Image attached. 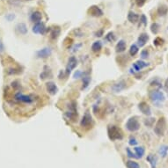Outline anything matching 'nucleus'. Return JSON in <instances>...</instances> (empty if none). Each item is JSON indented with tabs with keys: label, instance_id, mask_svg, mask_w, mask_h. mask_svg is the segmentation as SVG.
I'll return each mask as SVG.
<instances>
[{
	"label": "nucleus",
	"instance_id": "obj_1",
	"mask_svg": "<svg viewBox=\"0 0 168 168\" xmlns=\"http://www.w3.org/2000/svg\"><path fill=\"white\" fill-rule=\"evenodd\" d=\"M108 134L109 139L112 141L122 140L123 138V133L121 130V128L114 125H109L108 127Z\"/></svg>",
	"mask_w": 168,
	"mask_h": 168
},
{
	"label": "nucleus",
	"instance_id": "obj_2",
	"mask_svg": "<svg viewBox=\"0 0 168 168\" xmlns=\"http://www.w3.org/2000/svg\"><path fill=\"white\" fill-rule=\"evenodd\" d=\"M165 128H166L165 119L164 117H161V118L159 119V121L157 122L156 125H155V127H154V132H155V134H156L157 136H162L165 134Z\"/></svg>",
	"mask_w": 168,
	"mask_h": 168
},
{
	"label": "nucleus",
	"instance_id": "obj_3",
	"mask_svg": "<svg viewBox=\"0 0 168 168\" xmlns=\"http://www.w3.org/2000/svg\"><path fill=\"white\" fill-rule=\"evenodd\" d=\"M126 128L130 132L137 131L140 128V123L136 117H130L125 124Z\"/></svg>",
	"mask_w": 168,
	"mask_h": 168
},
{
	"label": "nucleus",
	"instance_id": "obj_4",
	"mask_svg": "<svg viewBox=\"0 0 168 168\" xmlns=\"http://www.w3.org/2000/svg\"><path fill=\"white\" fill-rule=\"evenodd\" d=\"M93 121L92 115H91V114H90V112L87 110L85 113L83 118L80 122V125H81V127H83L85 128H90L93 125Z\"/></svg>",
	"mask_w": 168,
	"mask_h": 168
},
{
	"label": "nucleus",
	"instance_id": "obj_5",
	"mask_svg": "<svg viewBox=\"0 0 168 168\" xmlns=\"http://www.w3.org/2000/svg\"><path fill=\"white\" fill-rule=\"evenodd\" d=\"M149 98L151 99V101H153L155 103H160V102L165 101V94L162 92H160V91H152V92H150Z\"/></svg>",
	"mask_w": 168,
	"mask_h": 168
},
{
	"label": "nucleus",
	"instance_id": "obj_6",
	"mask_svg": "<svg viewBox=\"0 0 168 168\" xmlns=\"http://www.w3.org/2000/svg\"><path fill=\"white\" fill-rule=\"evenodd\" d=\"M65 116L71 121H75L77 118V108H76V102L72 101L71 105L70 106V111L65 113Z\"/></svg>",
	"mask_w": 168,
	"mask_h": 168
},
{
	"label": "nucleus",
	"instance_id": "obj_7",
	"mask_svg": "<svg viewBox=\"0 0 168 168\" xmlns=\"http://www.w3.org/2000/svg\"><path fill=\"white\" fill-rule=\"evenodd\" d=\"M51 54H52V48L47 47V48H43L39 51H37L36 56H37L38 58L45 59V58L49 57L51 56Z\"/></svg>",
	"mask_w": 168,
	"mask_h": 168
},
{
	"label": "nucleus",
	"instance_id": "obj_8",
	"mask_svg": "<svg viewBox=\"0 0 168 168\" xmlns=\"http://www.w3.org/2000/svg\"><path fill=\"white\" fill-rule=\"evenodd\" d=\"M77 65V60L75 56H71L69 58L68 60V63H67V66H66V70H65V74L66 76L70 75L71 71L73 69L76 68V66Z\"/></svg>",
	"mask_w": 168,
	"mask_h": 168
},
{
	"label": "nucleus",
	"instance_id": "obj_9",
	"mask_svg": "<svg viewBox=\"0 0 168 168\" xmlns=\"http://www.w3.org/2000/svg\"><path fill=\"white\" fill-rule=\"evenodd\" d=\"M33 33L34 34H44L48 29L47 28L45 27V25L44 23L42 22H38V23H35L34 26L33 27V29H32Z\"/></svg>",
	"mask_w": 168,
	"mask_h": 168
},
{
	"label": "nucleus",
	"instance_id": "obj_10",
	"mask_svg": "<svg viewBox=\"0 0 168 168\" xmlns=\"http://www.w3.org/2000/svg\"><path fill=\"white\" fill-rule=\"evenodd\" d=\"M88 13L93 17H101L103 16V11L98 5H92L88 9Z\"/></svg>",
	"mask_w": 168,
	"mask_h": 168
},
{
	"label": "nucleus",
	"instance_id": "obj_11",
	"mask_svg": "<svg viewBox=\"0 0 168 168\" xmlns=\"http://www.w3.org/2000/svg\"><path fill=\"white\" fill-rule=\"evenodd\" d=\"M138 108L139 110L141 111V113H143L144 114L147 115V116H150L151 115V107L147 104L146 102L144 101H142L138 104Z\"/></svg>",
	"mask_w": 168,
	"mask_h": 168
},
{
	"label": "nucleus",
	"instance_id": "obj_12",
	"mask_svg": "<svg viewBox=\"0 0 168 168\" xmlns=\"http://www.w3.org/2000/svg\"><path fill=\"white\" fill-rule=\"evenodd\" d=\"M126 88V82L124 80H121L117 83L114 84L111 86V89L114 93H120Z\"/></svg>",
	"mask_w": 168,
	"mask_h": 168
},
{
	"label": "nucleus",
	"instance_id": "obj_13",
	"mask_svg": "<svg viewBox=\"0 0 168 168\" xmlns=\"http://www.w3.org/2000/svg\"><path fill=\"white\" fill-rule=\"evenodd\" d=\"M15 99L19 101H21V102H24V103H32L34 101V99L33 97L29 96V95H26V94H23L21 93H16L15 95Z\"/></svg>",
	"mask_w": 168,
	"mask_h": 168
},
{
	"label": "nucleus",
	"instance_id": "obj_14",
	"mask_svg": "<svg viewBox=\"0 0 168 168\" xmlns=\"http://www.w3.org/2000/svg\"><path fill=\"white\" fill-rule=\"evenodd\" d=\"M46 88H47V91L49 94L51 95H55L58 92V88L56 86V85L54 83V82H48L46 84Z\"/></svg>",
	"mask_w": 168,
	"mask_h": 168
},
{
	"label": "nucleus",
	"instance_id": "obj_15",
	"mask_svg": "<svg viewBox=\"0 0 168 168\" xmlns=\"http://www.w3.org/2000/svg\"><path fill=\"white\" fill-rule=\"evenodd\" d=\"M149 65H150V63L145 62L142 61V60H138V61H136V62L133 63L132 68H133L135 71H140L142 69H144V68L149 66Z\"/></svg>",
	"mask_w": 168,
	"mask_h": 168
},
{
	"label": "nucleus",
	"instance_id": "obj_16",
	"mask_svg": "<svg viewBox=\"0 0 168 168\" xmlns=\"http://www.w3.org/2000/svg\"><path fill=\"white\" fill-rule=\"evenodd\" d=\"M148 40H149V35H148L147 34H145V33L141 34L139 35L138 39H137L138 45H139L140 47H144V46L147 43Z\"/></svg>",
	"mask_w": 168,
	"mask_h": 168
},
{
	"label": "nucleus",
	"instance_id": "obj_17",
	"mask_svg": "<svg viewBox=\"0 0 168 168\" xmlns=\"http://www.w3.org/2000/svg\"><path fill=\"white\" fill-rule=\"evenodd\" d=\"M126 42L125 41L123 40H121L117 42V44H116L115 46V50H116V52L117 53H122L124 52V51L126 50Z\"/></svg>",
	"mask_w": 168,
	"mask_h": 168
},
{
	"label": "nucleus",
	"instance_id": "obj_18",
	"mask_svg": "<svg viewBox=\"0 0 168 168\" xmlns=\"http://www.w3.org/2000/svg\"><path fill=\"white\" fill-rule=\"evenodd\" d=\"M42 19V12L39 11H34L32 13V15H31V20L34 23L41 22Z\"/></svg>",
	"mask_w": 168,
	"mask_h": 168
},
{
	"label": "nucleus",
	"instance_id": "obj_19",
	"mask_svg": "<svg viewBox=\"0 0 168 168\" xmlns=\"http://www.w3.org/2000/svg\"><path fill=\"white\" fill-rule=\"evenodd\" d=\"M16 30L20 34H26L28 33V27L25 23H19L16 26Z\"/></svg>",
	"mask_w": 168,
	"mask_h": 168
},
{
	"label": "nucleus",
	"instance_id": "obj_20",
	"mask_svg": "<svg viewBox=\"0 0 168 168\" xmlns=\"http://www.w3.org/2000/svg\"><path fill=\"white\" fill-rule=\"evenodd\" d=\"M139 19L138 14H136L134 11H130L128 14V20L131 22V23H136Z\"/></svg>",
	"mask_w": 168,
	"mask_h": 168
},
{
	"label": "nucleus",
	"instance_id": "obj_21",
	"mask_svg": "<svg viewBox=\"0 0 168 168\" xmlns=\"http://www.w3.org/2000/svg\"><path fill=\"white\" fill-rule=\"evenodd\" d=\"M40 77H41L42 79H48V77H52V73H51L50 69L48 66H44V70L41 73Z\"/></svg>",
	"mask_w": 168,
	"mask_h": 168
},
{
	"label": "nucleus",
	"instance_id": "obj_22",
	"mask_svg": "<svg viewBox=\"0 0 168 168\" xmlns=\"http://www.w3.org/2000/svg\"><path fill=\"white\" fill-rule=\"evenodd\" d=\"M61 34V29L59 27H56L55 28H53L52 30H51V33H50V38L52 39V40H56V39H57L59 37Z\"/></svg>",
	"mask_w": 168,
	"mask_h": 168
},
{
	"label": "nucleus",
	"instance_id": "obj_23",
	"mask_svg": "<svg viewBox=\"0 0 168 168\" xmlns=\"http://www.w3.org/2000/svg\"><path fill=\"white\" fill-rule=\"evenodd\" d=\"M102 48V43L100 41H97V42H94L92 45V51L93 52H99Z\"/></svg>",
	"mask_w": 168,
	"mask_h": 168
},
{
	"label": "nucleus",
	"instance_id": "obj_24",
	"mask_svg": "<svg viewBox=\"0 0 168 168\" xmlns=\"http://www.w3.org/2000/svg\"><path fill=\"white\" fill-rule=\"evenodd\" d=\"M134 150H135V152H136L137 159H141L144 155L145 150H144V147H135Z\"/></svg>",
	"mask_w": 168,
	"mask_h": 168
},
{
	"label": "nucleus",
	"instance_id": "obj_25",
	"mask_svg": "<svg viewBox=\"0 0 168 168\" xmlns=\"http://www.w3.org/2000/svg\"><path fill=\"white\" fill-rule=\"evenodd\" d=\"M168 12V7L166 5H160L158 8V14L159 16H165Z\"/></svg>",
	"mask_w": 168,
	"mask_h": 168
},
{
	"label": "nucleus",
	"instance_id": "obj_26",
	"mask_svg": "<svg viewBox=\"0 0 168 168\" xmlns=\"http://www.w3.org/2000/svg\"><path fill=\"white\" fill-rule=\"evenodd\" d=\"M159 28H160V25L156 23V22L152 23L151 26V31L154 34H157L159 32Z\"/></svg>",
	"mask_w": 168,
	"mask_h": 168
},
{
	"label": "nucleus",
	"instance_id": "obj_27",
	"mask_svg": "<svg viewBox=\"0 0 168 168\" xmlns=\"http://www.w3.org/2000/svg\"><path fill=\"white\" fill-rule=\"evenodd\" d=\"M90 82H91V77L89 76H85L83 77V85L81 87V90L86 89L88 87V85H90Z\"/></svg>",
	"mask_w": 168,
	"mask_h": 168
},
{
	"label": "nucleus",
	"instance_id": "obj_28",
	"mask_svg": "<svg viewBox=\"0 0 168 168\" xmlns=\"http://www.w3.org/2000/svg\"><path fill=\"white\" fill-rule=\"evenodd\" d=\"M167 152H168V146L167 145H162L159 150V153L161 155L163 158H165L166 155H167Z\"/></svg>",
	"mask_w": 168,
	"mask_h": 168
},
{
	"label": "nucleus",
	"instance_id": "obj_29",
	"mask_svg": "<svg viewBox=\"0 0 168 168\" xmlns=\"http://www.w3.org/2000/svg\"><path fill=\"white\" fill-rule=\"evenodd\" d=\"M147 161L151 165V168H156V158H155L153 155H149L147 157Z\"/></svg>",
	"mask_w": 168,
	"mask_h": 168
},
{
	"label": "nucleus",
	"instance_id": "obj_30",
	"mask_svg": "<svg viewBox=\"0 0 168 168\" xmlns=\"http://www.w3.org/2000/svg\"><path fill=\"white\" fill-rule=\"evenodd\" d=\"M138 50H139V48H138V47L136 44L131 45L130 46V56H135L138 53Z\"/></svg>",
	"mask_w": 168,
	"mask_h": 168
},
{
	"label": "nucleus",
	"instance_id": "obj_31",
	"mask_svg": "<svg viewBox=\"0 0 168 168\" xmlns=\"http://www.w3.org/2000/svg\"><path fill=\"white\" fill-rule=\"evenodd\" d=\"M126 165H127L128 168H140L139 164L135 162V161H132V160H128L126 163Z\"/></svg>",
	"mask_w": 168,
	"mask_h": 168
},
{
	"label": "nucleus",
	"instance_id": "obj_32",
	"mask_svg": "<svg viewBox=\"0 0 168 168\" xmlns=\"http://www.w3.org/2000/svg\"><path fill=\"white\" fill-rule=\"evenodd\" d=\"M164 42H165V41L163 40V39H162L161 37H157V38L153 41V44H154L155 46H157V47L163 45Z\"/></svg>",
	"mask_w": 168,
	"mask_h": 168
},
{
	"label": "nucleus",
	"instance_id": "obj_33",
	"mask_svg": "<svg viewBox=\"0 0 168 168\" xmlns=\"http://www.w3.org/2000/svg\"><path fill=\"white\" fill-rule=\"evenodd\" d=\"M106 40H107L108 42H114V41L115 40V35H114V34L113 32H109V33L106 35Z\"/></svg>",
	"mask_w": 168,
	"mask_h": 168
},
{
	"label": "nucleus",
	"instance_id": "obj_34",
	"mask_svg": "<svg viewBox=\"0 0 168 168\" xmlns=\"http://www.w3.org/2000/svg\"><path fill=\"white\" fill-rule=\"evenodd\" d=\"M19 72H20V71H19V70H17L15 68H10L7 71V73L9 75H15V74H19Z\"/></svg>",
	"mask_w": 168,
	"mask_h": 168
},
{
	"label": "nucleus",
	"instance_id": "obj_35",
	"mask_svg": "<svg viewBox=\"0 0 168 168\" xmlns=\"http://www.w3.org/2000/svg\"><path fill=\"white\" fill-rule=\"evenodd\" d=\"M83 72L81 71H75V73L73 74V79H80V77H82V76H83Z\"/></svg>",
	"mask_w": 168,
	"mask_h": 168
},
{
	"label": "nucleus",
	"instance_id": "obj_36",
	"mask_svg": "<svg viewBox=\"0 0 168 168\" xmlns=\"http://www.w3.org/2000/svg\"><path fill=\"white\" fill-rule=\"evenodd\" d=\"M154 122H155V119H154V118L147 119V120H145L144 124H145L147 127H151V126H152V124L154 123Z\"/></svg>",
	"mask_w": 168,
	"mask_h": 168
},
{
	"label": "nucleus",
	"instance_id": "obj_37",
	"mask_svg": "<svg viewBox=\"0 0 168 168\" xmlns=\"http://www.w3.org/2000/svg\"><path fill=\"white\" fill-rule=\"evenodd\" d=\"M149 56V51L148 49H144L143 51L141 52V57L144 59V58H147Z\"/></svg>",
	"mask_w": 168,
	"mask_h": 168
},
{
	"label": "nucleus",
	"instance_id": "obj_38",
	"mask_svg": "<svg viewBox=\"0 0 168 168\" xmlns=\"http://www.w3.org/2000/svg\"><path fill=\"white\" fill-rule=\"evenodd\" d=\"M140 21H141V23L143 24L144 26H146V25H147V18H146V16H145L144 14L141 15V17H140Z\"/></svg>",
	"mask_w": 168,
	"mask_h": 168
},
{
	"label": "nucleus",
	"instance_id": "obj_39",
	"mask_svg": "<svg viewBox=\"0 0 168 168\" xmlns=\"http://www.w3.org/2000/svg\"><path fill=\"white\" fill-rule=\"evenodd\" d=\"M128 144H130V145H132V146H135V145L137 144V141H136V139L135 137H132L131 136L130 138V141H128Z\"/></svg>",
	"mask_w": 168,
	"mask_h": 168
},
{
	"label": "nucleus",
	"instance_id": "obj_40",
	"mask_svg": "<svg viewBox=\"0 0 168 168\" xmlns=\"http://www.w3.org/2000/svg\"><path fill=\"white\" fill-rule=\"evenodd\" d=\"M151 85H155V86H157L158 88H161V87H162L161 83H160L158 79L153 80V81H152V83H151Z\"/></svg>",
	"mask_w": 168,
	"mask_h": 168
},
{
	"label": "nucleus",
	"instance_id": "obj_41",
	"mask_svg": "<svg viewBox=\"0 0 168 168\" xmlns=\"http://www.w3.org/2000/svg\"><path fill=\"white\" fill-rule=\"evenodd\" d=\"M145 2H146V0H136V5H137L139 7L143 6V5L145 4Z\"/></svg>",
	"mask_w": 168,
	"mask_h": 168
},
{
	"label": "nucleus",
	"instance_id": "obj_42",
	"mask_svg": "<svg viewBox=\"0 0 168 168\" xmlns=\"http://www.w3.org/2000/svg\"><path fill=\"white\" fill-rule=\"evenodd\" d=\"M127 153H128V156L130 157V158H136V155L134 153H132L131 151L128 149V148H127Z\"/></svg>",
	"mask_w": 168,
	"mask_h": 168
},
{
	"label": "nucleus",
	"instance_id": "obj_43",
	"mask_svg": "<svg viewBox=\"0 0 168 168\" xmlns=\"http://www.w3.org/2000/svg\"><path fill=\"white\" fill-rule=\"evenodd\" d=\"M65 76H66L65 72L62 71H59V74H58V79H62Z\"/></svg>",
	"mask_w": 168,
	"mask_h": 168
},
{
	"label": "nucleus",
	"instance_id": "obj_44",
	"mask_svg": "<svg viewBox=\"0 0 168 168\" xmlns=\"http://www.w3.org/2000/svg\"><path fill=\"white\" fill-rule=\"evenodd\" d=\"M5 18H6V19H7V20L11 21L12 19H13L15 18V15H14V14H12V13H10V14H8Z\"/></svg>",
	"mask_w": 168,
	"mask_h": 168
},
{
	"label": "nucleus",
	"instance_id": "obj_45",
	"mask_svg": "<svg viewBox=\"0 0 168 168\" xmlns=\"http://www.w3.org/2000/svg\"><path fill=\"white\" fill-rule=\"evenodd\" d=\"M4 51H5V46H4L3 42L0 41V55H1Z\"/></svg>",
	"mask_w": 168,
	"mask_h": 168
},
{
	"label": "nucleus",
	"instance_id": "obj_46",
	"mask_svg": "<svg viewBox=\"0 0 168 168\" xmlns=\"http://www.w3.org/2000/svg\"><path fill=\"white\" fill-rule=\"evenodd\" d=\"M164 87H165V91H166V92H168V79L165 80Z\"/></svg>",
	"mask_w": 168,
	"mask_h": 168
},
{
	"label": "nucleus",
	"instance_id": "obj_47",
	"mask_svg": "<svg viewBox=\"0 0 168 168\" xmlns=\"http://www.w3.org/2000/svg\"><path fill=\"white\" fill-rule=\"evenodd\" d=\"M102 35H103V30H99L96 33V36L98 37H101Z\"/></svg>",
	"mask_w": 168,
	"mask_h": 168
},
{
	"label": "nucleus",
	"instance_id": "obj_48",
	"mask_svg": "<svg viewBox=\"0 0 168 168\" xmlns=\"http://www.w3.org/2000/svg\"><path fill=\"white\" fill-rule=\"evenodd\" d=\"M167 31H168V27H167Z\"/></svg>",
	"mask_w": 168,
	"mask_h": 168
},
{
	"label": "nucleus",
	"instance_id": "obj_49",
	"mask_svg": "<svg viewBox=\"0 0 168 168\" xmlns=\"http://www.w3.org/2000/svg\"><path fill=\"white\" fill-rule=\"evenodd\" d=\"M28 1H30V0H28Z\"/></svg>",
	"mask_w": 168,
	"mask_h": 168
}]
</instances>
